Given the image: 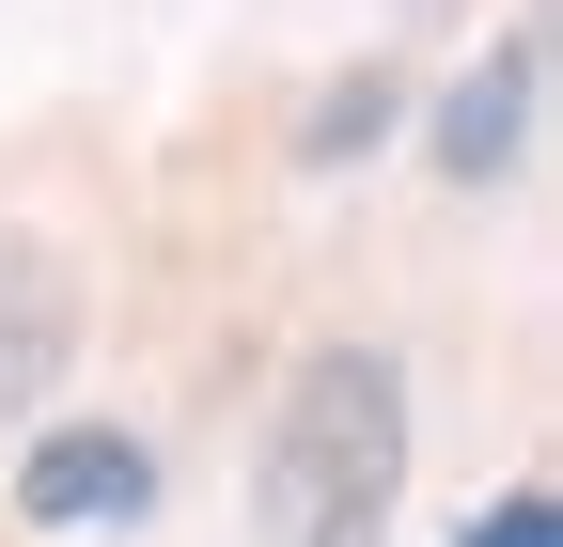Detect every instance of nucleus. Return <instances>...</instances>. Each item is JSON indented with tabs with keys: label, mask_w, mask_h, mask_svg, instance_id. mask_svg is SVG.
<instances>
[{
	"label": "nucleus",
	"mask_w": 563,
	"mask_h": 547,
	"mask_svg": "<svg viewBox=\"0 0 563 547\" xmlns=\"http://www.w3.org/2000/svg\"><path fill=\"white\" fill-rule=\"evenodd\" d=\"M532 79H548V0L470 63V79H439V110H422L439 188H501V172H517V142H532Z\"/></svg>",
	"instance_id": "nucleus-2"
},
{
	"label": "nucleus",
	"mask_w": 563,
	"mask_h": 547,
	"mask_svg": "<svg viewBox=\"0 0 563 547\" xmlns=\"http://www.w3.org/2000/svg\"><path fill=\"white\" fill-rule=\"evenodd\" d=\"M63 360H79V282L47 250H0V423H32Z\"/></svg>",
	"instance_id": "nucleus-4"
},
{
	"label": "nucleus",
	"mask_w": 563,
	"mask_h": 547,
	"mask_svg": "<svg viewBox=\"0 0 563 547\" xmlns=\"http://www.w3.org/2000/svg\"><path fill=\"white\" fill-rule=\"evenodd\" d=\"M407 501V360L391 345H313L266 406V454H251V547H391Z\"/></svg>",
	"instance_id": "nucleus-1"
},
{
	"label": "nucleus",
	"mask_w": 563,
	"mask_h": 547,
	"mask_svg": "<svg viewBox=\"0 0 563 547\" xmlns=\"http://www.w3.org/2000/svg\"><path fill=\"white\" fill-rule=\"evenodd\" d=\"M141 501H157V454L125 423H47L16 454V516L32 532H95V516H141Z\"/></svg>",
	"instance_id": "nucleus-3"
},
{
	"label": "nucleus",
	"mask_w": 563,
	"mask_h": 547,
	"mask_svg": "<svg viewBox=\"0 0 563 547\" xmlns=\"http://www.w3.org/2000/svg\"><path fill=\"white\" fill-rule=\"evenodd\" d=\"M407 125V63H344V79L298 110V172H344V157H376Z\"/></svg>",
	"instance_id": "nucleus-5"
},
{
	"label": "nucleus",
	"mask_w": 563,
	"mask_h": 547,
	"mask_svg": "<svg viewBox=\"0 0 563 547\" xmlns=\"http://www.w3.org/2000/svg\"><path fill=\"white\" fill-rule=\"evenodd\" d=\"M454 547H563V501H548V485H501V501H470Z\"/></svg>",
	"instance_id": "nucleus-6"
}]
</instances>
